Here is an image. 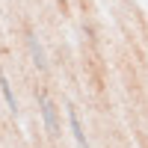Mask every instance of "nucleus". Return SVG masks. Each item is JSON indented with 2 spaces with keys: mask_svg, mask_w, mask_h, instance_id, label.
<instances>
[{
  "mask_svg": "<svg viewBox=\"0 0 148 148\" xmlns=\"http://www.w3.org/2000/svg\"><path fill=\"white\" fill-rule=\"evenodd\" d=\"M42 116H45V125H47V133H59V125H56V110H53V104L47 101V98L42 95Z\"/></svg>",
  "mask_w": 148,
  "mask_h": 148,
  "instance_id": "nucleus-1",
  "label": "nucleus"
},
{
  "mask_svg": "<svg viewBox=\"0 0 148 148\" xmlns=\"http://www.w3.org/2000/svg\"><path fill=\"white\" fill-rule=\"evenodd\" d=\"M68 121H71V130H74V139H77V145H80V148H89V142H86V133H83V127H80V116H77V110H74V107H68Z\"/></svg>",
  "mask_w": 148,
  "mask_h": 148,
  "instance_id": "nucleus-2",
  "label": "nucleus"
},
{
  "mask_svg": "<svg viewBox=\"0 0 148 148\" xmlns=\"http://www.w3.org/2000/svg\"><path fill=\"white\" fill-rule=\"evenodd\" d=\"M0 92H3V98H6L9 110L15 113V110H18V104H15V95H12V86H9V80H6V74H3V71H0Z\"/></svg>",
  "mask_w": 148,
  "mask_h": 148,
  "instance_id": "nucleus-3",
  "label": "nucleus"
},
{
  "mask_svg": "<svg viewBox=\"0 0 148 148\" xmlns=\"http://www.w3.org/2000/svg\"><path fill=\"white\" fill-rule=\"evenodd\" d=\"M30 47H33V59H36V65L45 68V65H47V62H45V53H42V47H39V42H36L33 36H30Z\"/></svg>",
  "mask_w": 148,
  "mask_h": 148,
  "instance_id": "nucleus-4",
  "label": "nucleus"
}]
</instances>
